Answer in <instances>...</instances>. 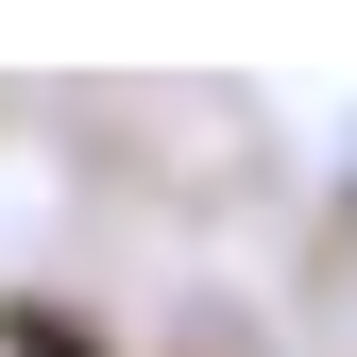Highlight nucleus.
<instances>
[{
  "label": "nucleus",
  "mask_w": 357,
  "mask_h": 357,
  "mask_svg": "<svg viewBox=\"0 0 357 357\" xmlns=\"http://www.w3.org/2000/svg\"><path fill=\"white\" fill-rule=\"evenodd\" d=\"M0 357H119V340H102V324H68L52 289H17V306H0Z\"/></svg>",
  "instance_id": "1"
}]
</instances>
